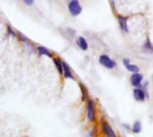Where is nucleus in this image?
<instances>
[{
    "mask_svg": "<svg viewBox=\"0 0 153 137\" xmlns=\"http://www.w3.org/2000/svg\"><path fill=\"white\" fill-rule=\"evenodd\" d=\"M118 21L120 28L123 31L128 32V26H127V17H123V16H118Z\"/></svg>",
    "mask_w": 153,
    "mask_h": 137,
    "instance_id": "obj_10",
    "label": "nucleus"
},
{
    "mask_svg": "<svg viewBox=\"0 0 153 137\" xmlns=\"http://www.w3.org/2000/svg\"><path fill=\"white\" fill-rule=\"evenodd\" d=\"M100 63L103 65L107 69H114L117 66V63L115 61H113L109 56L106 54H102L100 57Z\"/></svg>",
    "mask_w": 153,
    "mask_h": 137,
    "instance_id": "obj_2",
    "label": "nucleus"
},
{
    "mask_svg": "<svg viewBox=\"0 0 153 137\" xmlns=\"http://www.w3.org/2000/svg\"><path fill=\"white\" fill-rule=\"evenodd\" d=\"M123 63H124L125 67L127 69V70H128V71H130V72H132V73H134V74L138 73V72H139V70H140V69H139V67H138V66H136V65H134V64H131V63H130L129 59H124V60H123Z\"/></svg>",
    "mask_w": 153,
    "mask_h": 137,
    "instance_id": "obj_5",
    "label": "nucleus"
},
{
    "mask_svg": "<svg viewBox=\"0 0 153 137\" xmlns=\"http://www.w3.org/2000/svg\"><path fill=\"white\" fill-rule=\"evenodd\" d=\"M68 9L73 16H77L82 12V6L80 5V3L77 0L70 1L68 4Z\"/></svg>",
    "mask_w": 153,
    "mask_h": 137,
    "instance_id": "obj_1",
    "label": "nucleus"
},
{
    "mask_svg": "<svg viewBox=\"0 0 153 137\" xmlns=\"http://www.w3.org/2000/svg\"><path fill=\"white\" fill-rule=\"evenodd\" d=\"M101 128H102V131L104 132V134L106 135L107 137H117L116 133L114 132L113 128L108 124V122L101 121Z\"/></svg>",
    "mask_w": 153,
    "mask_h": 137,
    "instance_id": "obj_4",
    "label": "nucleus"
},
{
    "mask_svg": "<svg viewBox=\"0 0 153 137\" xmlns=\"http://www.w3.org/2000/svg\"><path fill=\"white\" fill-rule=\"evenodd\" d=\"M63 74H64L65 78H72V79H74V76H73L72 70H71L69 65L65 62H63Z\"/></svg>",
    "mask_w": 153,
    "mask_h": 137,
    "instance_id": "obj_8",
    "label": "nucleus"
},
{
    "mask_svg": "<svg viewBox=\"0 0 153 137\" xmlns=\"http://www.w3.org/2000/svg\"><path fill=\"white\" fill-rule=\"evenodd\" d=\"M22 2H23L24 4H26V5H31V4H33V3H34L33 0H23Z\"/></svg>",
    "mask_w": 153,
    "mask_h": 137,
    "instance_id": "obj_17",
    "label": "nucleus"
},
{
    "mask_svg": "<svg viewBox=\"0 0 153 137\" xmlns=\"http://www.w3.org/2000/svg\"><path fill=\"white\" fill-rule=\"evenodd\" d=\"M37 52L39 53V55H45V56H48L49 58H53V54L45 46H42V45H39L37 47Z\"/></svg>",
    "mask_w": 153,
    "mask_h": 137,
    "instance_id": "obj_9",
    "label": "nucleus"
},
{
    "mask_svg": "<svg viewBox=\"0 0 153 137\" xmlns=\"http://www.w3.org/2000/svg\"><path fill=\"white\" fill-rule=\"evenodd\" d=\"M76 44L78 45V46L83 50V51H86L88 49V43L86 41V39L83 37H79L77 38V41H76Z\"/></svg>",
    "mask_w": 153,
    "mask_h": 137,
    "instance_id": "obj_11",
    "label": "nucleus"
},
{
    "mask_svg": "<svg viewBox=\"0 0 153 137\" xmlns=\"http://www.w3.org/2000/svg\"><path fill=\"white\" fill-rule=\"evenodd\" d=\"M142 130V126H141V122L140 121H136L134 124V127H133V129L132 131L134 133V134H138L140 133Z\"/></svg>",
    "mask_w": 153,
    "mask_h": 137,
    "instance_id": "obj_15",
    "label": "nucleus"
},
{
    "mask_svg": "<svg viewBox=\"0 0 153 137\" xmlns=\"http://www.w3.org/2000/svg\"><path fill=\"white\" fill-rule=\"evenodd\" d=\"M87 118L89 121L92 122L95 120L96 118V112H95V105L94 102L92 100L88 101V106H87Z\"/></svg>",
    "mask_w": 153,
    "mask_h": 137,
    "instance_id": "obj_3",
    "label": "nucleus"
},
{
    "mask_svg": "<svg viewBox=\"0 0 153 137\" xmlns=\"http://www.w3.org/2000/svg\"><path fill=\"white\" fill-rule=\"evenodd\" d=\"M144 48H145L146 50H148V51L153 52V45H152V43L150 42V40H149V39H148V40H147V42L145 43V45H144Z\"/></svg>",
    "mask_w": 153,
    "mask_h": 137,
    "instance_id": "obj_16",
    "label": "nucleus"
},
{
    "mask_svg": "<svg viewBox=\"0 0 153 137\" xmlns=\"http://www.w3.org/2000/svg\"><path fill=\"white\" fill-rule=\"evenodd\" d=\"M134 97L138 102H143L145 100V93L142 89L136 88L134 90Z\"/></svg>",
    "mask_w": 153,
    "mask_h": 137,
    "instance_id": "obj_7",
    "label": "nucleus"
},
{
    "mask_svg": "<svg viewBox=\"0 0 153 137\" xmlns=\"http://www.w3.org/2000/svg\"><path fill=\"white\" fill-rule=\"evenodd\" d=\"M53 61H54L55 66H56L58 73L60 75H63V62L61 61V59L59 57H54Z\"/></svg>",
    "mask_w": 153,
    "mask_h": 137,
    "instance_id": "obj_12",
    "label": "nucleus"
},
{
    "mask_svg": "<svg viewBox=\"0 0 153 137\" xmlns=\"http://www.w3.org/2000/svg\"><path fill=\"white\" fill-rule=\"evenodd\" d=\"M6 33L8 36L12 37H17V32H15L14 29L9 25L6 26Z\"/></svg>",
    "mask_w": 153,
    "mask_h": 137,
    "instance_id": "obj_14",
    "label": "nucleus"
},
{
    "mask_svg": "<svg viewBox=\"0 0 153 137\" xmlns=\"http://www.w3.org/2000/svg\"><path fill=\"white\" fill-rule=\"evenodd\" d=\"M80 87H81V91H82V101H85L88 98L89 92H88L86 86L83 84H82V83H80Z\"/></svg>",
    "mask_w": 153,
    "mask_h": 137,
    "instance_id": "obj_13",
    "label": "nucleus"
},
{
    "mask_svg": "<svg viewBox=\"0 0 153 137\" xmlns=\"http://www.w3.org/2000/svg\"><path fill=\"white\" fill-rule=\"evenodd\" d=\"M142 81H143V75H141L139 73H135L131 76V83L133 86H140L142 84Z\"/></svg>",
    "mask_w": 153,
    "mask_h": 137,
    "instance_id": "obj_6",
    "label": "nucleus"
}]
</instances>
